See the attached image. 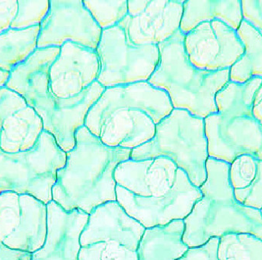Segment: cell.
I'll return each instance as SVG.
<instances>
[{
    "label": "cell",
    "mask_w": 262,
    "mask_h": 260,
    "mask_svg": "<svg viewBox=\"0 0 262 260\" xmlns=\"http://www.w3.org/2000/svg\"><path fill=\"white\" fill-rule=\"evenodd\" d=\"M114 177L118 204L146 229L183 221L203 198L186 172L165 157L123 161Z\"/></svg>",
    "instance_id": "obj_1"
},
{
    "label": "cell",
    "mask_w": 262,
    "mask_h": 260,
    "mask_svg": "<svg viewBox=\"0 0 262 260\" xmlns=\"http://www.w3.org/2000/svg\"><path fill=\"white\" fill-rule=\"evenodd\" d=\"M173 110L167 93L148 81L105 89L84 126L109 147L133 150L150 141Z\"/></svg>",
    "instance_id": "obj_2"
},
{
    "label": "cell",
    "mask_w": 262,
    "mask_h": 260,
    "mask_svg": "<svg viewBox=\"0 0 262 260\" xmlns=\"http://www.w3.org/2000/svg\"><path fill=\"white\" fill-rule=\"evenodd\" d=\"M60 49H37L11 71L6 86L24 98L41 118L43 131L67 153L75 147L77 131L84 126L89 110L105 89L96 81L78 96L55 97L49 85V71Z\"/></svg>",
    "instance_id": "obj_3"
},
{
    "label": "cell",
    "mask_w": 262,
    "mask_h": 260,
    "mask_svg": "<svg viewBox=\"0 0 262 260\" xmlns=\"http://www.w3.org/2000/svg\"><path fill=\"white\" fill-rule=\"evenodd\" d=\"M132 150L109 147L85 127L75 134V146L57 171L52 201L66 211L80 210L90 215L97 207L117 201L114 173L120 163L130 159Z\"/></svg>",
    "instance_id": "obj_4"
},
{
    "label": "cell",
    "mask_w": 262,
    "mask_h": 260,
    "mask_svg": "<svg viewBox=\"0 0 262 260\" xmlns=\"http://www.w3.org/2000/svg\"><path fill=\"white\" fill-rule=\"evenodd\" d=\"M207 178L200 187L203 198L183 220V244L201 247L211 238L228 233H251L262 240L261 210L246 207L235 200L229 180L230 164L209 158Z\"/></svg>",
    "instance_id": "obj_5"
},
{
    "label": "cell",
    "mask_w": 262,
    "mask_h": 260,
    "mask_svg": "<svg viewBox=\"0 0 262 260\" xmlns=\"http://www.w3.org/2000/svg\"><path fill=\"white\" fill-rule=\"evenodd\" d=\"M262 78L229 81L215 96L218 112L204 119L209 158L232 164L242 155L262 160V124L253 114Z\"/></svg>",
    "instance_id": "obj_6"
},
{
    "label": "cell",
    "mask_w": 262,
    "mask_h": 260,
    "mask_svg": "<svg viewBox=\"0 0 262 260\" xmlns=\"http://www.w3.org/2000/svg\"><path fill=\"white\" fill-rule=\"evenodd\" d=\"M178 30L158 45L160 60L148 82L167 93L172 107L205 118L218 112L215 96L230 81V69L209 72L192 66Z\"/></svg>",
    "instance_id": "obj_7"
},
{
    "label": "cell",
    "mask_w": 262,
    "mask_h": 260,
    "mask_svg": "<svg viewBox=\"0 0 262 260\" xmlns=\"http://www.w3.org/2000/svg\"><path fill=\"white\" fill-rule=\"evenodd\" d=\"M165 157L186 172L192 184L200 188L207 178L209 158L203 118L183 109H175L156 127L154 138L133 149L134 161Z\"/></svg>",
    "instance_id": "obj_8"
},
{
    "label": "cell",
    "mask_w": 262,
    "mask_h": 260,
    "mask_svg": "<svg viewBox=\"0 0 262 260\" xmlns=\"http://www.w3.org/2000/svg\"><path fill=\"white\" fill-rule=\"evenodd\" d=\"M66 152L45 131L30 150L6 153L0 149V193H27L47 205L52 201L57 171L66 166Z\"/></svg>",
    "instance_id": "obj_9"
},
{
    "label": "cell",
    "mask_w": 262,
    "mask_h": 260,
    "mask_svg": "<svg viewBox=\"0 0 262 260\" xmlns=\"http://www.w3.org/2000/svg\"><path fill=\"white\" fill-rule=\"evenodd\" d=\"M145 230L118 201L102 204L89 215L80 236L78 260H139Z\"/></svg>",
    "instance_id": "obj_10"
},
{
    "label": "cell",
    "mask_w": 262,
    "mask_h": 260,
    "mask_svg": "<svg viewBox=\"0 0 262 260\" xmlns=\"http://www.w3.org/2000/svg\"><path fill=\"white\" fill-rule=\"evenodd\" d=\"M98 81L104 89L148 81L160 60L158 46H137L119 26L102 30L96 49Z\"/></svg>",
    "instance_id": "obj_11"
},
{
    "label": "cell",
    "mask_w": 262,
    "mask_h": 260,
    "mask_svg": "<svg viewBox=\"0 0 262 260\" xmlns=\"http://www.w3.org/2000/svg\"><path fill=\"white\" fill-rule=\"evenodd\" d=\"M46 235V204L27 193H0V244L33 253L43 247Z\"/></svg>",
    "instance_id": "obj_12"
},
{
    "label": "cell",
    "mask_w": 262,
    "mask_h": 260,
    "mask_svg": "<svg viewBox=\"0 0 262 260\" xmlns=\"http://www.w3.org/2000/svg\"><path fill=\"white\" fill-rule=\"evenodd\" d=\"M102 29L82 0H50L49 12L40 24L37 49L61 47L67 41L96 50Z\"/></svg>",
    "instance_id": "obj_13"
},
{
    "label": "cell",
    "mask_w": 262,
    "mask_h": 260,
    "mask_svg": "<svg viewBox=\"0 0 262 260\" xmlns=\"http://www.w3.org/2000/svg\"><path fill=\"white\" fill-rule=\"evenodd\" d=\"M184 48L192 66L209 72L231 69L245 53L237 31L223 21H205L184 36Z\"/></svg>",
    "instance_id": "obj_14"
},
{
    "label": "cell",
    "mask_w": 262,
    "mask_h": 260,
    "mask_svg": "<svg viewBox=\"0 0 262 260\" xmlns=\"http://www.w3.org/2000/svg\"><path fill=\"white\" fill-rule=\"evenodd\" d=\"M183 3V0H127L128 14L118 26L133 44L158 46L180 30Z\"/></svg>",
    "instance_id": "obj_15"
},
{
    "label": "cell",
    "mask_w": 262,
    "mask_h": 260,
    "mask_svg": "<svg viewBox=\"0 0 262 260\" xmlns=\"http://www.w3.org/2000/svg\"><path fill=\"white\" fill-rule=\"evenodd\" d=\"M49 71L53 95L61 99L74 98L96 82L99 60L96 51L72 41L64 43Z\"/></svg>",
    "instance_id": "obj_16"
},
{
    "label": "cell",
    "mask_w": 262,
    "mask_h": 260,
    "mask_svg": "<svg viewBox=\"0 0 262 260\" xmlns=\"http://www.w3.org/2000/svg\"><path fill=\"white\" fill-rule=\"evenodd\" d=\"M42 132L41 118L24 98L6 85L0 87V149L6 153L30 150Z\"/></svg>",
    "instance_id": "obj_17"
},
{
    "label": "cell",
    "mask_w": 262,
    "mask_h": 260,
    "mask_svg": "<svg viewBox=\"0 0 262 260\" xmlns=\"http://www.w3.org/2000/svg\"><path fill=\"white\" fill-rule=\"evenodd\" d=\"M46 206V241L41 249L32 253L31 260H78L80 236L89 214L80 210L66 211L53 201Z\"/></svg>",
    "instance_id": "obj_18"
},
{
    "label": "cell",
    "mask_w": 262,
    "mask_h": 260,
    "mask_svg": "<svg viewBox=\"0 0 262 260\" xmlns=\"http://www.w3.org/2000/svg\"><path fill=\"white\" fill-rule=\"evenodd\" d=\"M215 20L238 30L243 21L241 0L184 1L180 30L186 35L201 23Z\"/></svg>",
    "instance_id": "obj_19"
},
{
    "label": "cell",
    "mask_w": 262,
    "mask_h": 260,
    "mask_svg": "<svg viewBox=\"0 0 262 260\" xmlns=\"http://www.w3.org/2000/svg\"><path fill=\"white\" fill-rule=\"evenodd\" d=\"M184 221H174L164 227L146 229L138 248L139 260H177L189 247L182 241Z\"/></svg>",
    "instance_id": "obj_20"
},
{
    "label": "cell",
    "mask_w": 262,
    "mask_h": 260,
    "mask_svg": "<svg viewBox=\"0 0 262 260\" xmlns=\"http://www.w3.org/2000/svg\"><path fill=\"white\" fill-rule=\"evenodd\" d=\"M229 180L238 203L261 210L262 160L251 155L238 157L230 164Z\"/></svg>",
    "instance_id": "obj_21"
},
{
    "label": "cell",
    "mask_w": 262,
    "mask_h": 260,
    "mask_svg": "<svg viewBox=\"0 0 262 260\" xmlns=\"http://www.w3.org/2000/svg\"><path fill=\"white\" fill-rule=\"evenodd\" d=\"M245 46V53L231 68L230 81L245 83L253 78H262V36L243 20L237 30Z\"/></svg>",
    "instance_id": "obj_22"
},
{
    "label": "cell",
    "mask_w": 262,
    "mask_h": 260,
    "mask_svg": "<svg viewBox=\"0 0 262 260\" xmlns=\"http://www.w3.org/2000/svg\"><path fill=\"white\" fill-rule=\"evenodd\" d=\"M40 26L0 34V69L10 72L37 49Z\"/></svg>",
    "instance_id": "obj_23"
},
{
    "label": "cell",
    "mask_w": 262,
    "mask_h": 260,
    "mask_svg": "<svg viewBox=\"0 0 262 260\" xmlns=\"http://www.w3.org/2000/svg\"><path fill=\"white\" fill-rule=\"evenodd\" d=\"M219 260H262V240L251 233H228L220 237Z\"/></svg>",
    "instance_id": "obj_24"
},
{
    "label": "cell",
    "mask_w": 262,
    "mask_h": 260,
    "mask_svg": "<svg viewBox=\"0 0 262 260\" xmlns=\"http://www.w3.org/2000/svg\"><path fill=\"white\" fill-rule=\"evenodd\" d=\"M97 24L102 30L118 26L128 14L127 0L98 1L83 0Z\"/></svg>",
    "instance_id": "obj_25"
},
{
    "label": "cell",
    "mask_w": 262,
    "mask_h": 260,
    "mask_svg": "<svg viewBox=\"0 0 262 260\" xmlns=\"http://www.w3.org/2000/svg\"><path fill=\"white\" fill-rule=\"evenodd\" d=\"M18 12L11 26L12 30H24L40 26L50 6V0H18Z\"/></svg>",
    "instance_id": "obj_26"
},
{
    "label": "cell",
    "mask_w": 262,
    "mask_h": 260,
    "mask_svg": "<svg viewBox=\"0 0 262 260\" xmlns=\"http://www.w3.org/2000/svg\"><path fill=\"white\" fill-rule=\"evenodd\" d=\"M220 238L212 237L201 247L189 248L177 260H219L218 247Z\"/></svg>",
    "instance_id": "obj_27"
},
{
    "label": "cell",
    "mask_w": 262,
    "mask_h": 260,
    "mask_svg": "<svg viewBox=\"0 0 262 260\" xmlns=\"http://www.w3.org/2000/svg\"><path fill=\"white\" fill-rule=\"evenodd\" d=\"M243 20L256 29L262 36V0H241Z\"/></svg>",
    "instance_id": "obj_28"
},
{
    "label": "cell",
    "mask_w": 262,
    "mask_h": 260,
    "mask_svg": "<svg viewBox=\"0 0 262 260\" xmlns=\"http://www.w3.org/2000/svg\"><path fill=\"white\" fill-rule=\"evenodd\" d=\"M18 8V0H0V34L11 30Z\"/></svg>",
    "instance_id": "obj_29"
},
{
    "label": "cell",
    "mask_w": 262,
    "mask_h": 260,
    "mask_svg": "<svg viewBox=\"0 0 262 260\" xmlns=\"http://www.w3.org/2000/svg\"><path fill=\"white\" fill-rule=\"evenodd\" d=\"M32 253L11 250L0 244V260H31Z\"/></svg>",
    "instance_id": "obj_30"
},
{
    "label": "cell",
    "mask_w": 262,
    "mask_h": 260,
    "mask_svg": "<svg viewBox=\"0 0 262 260\" xmlns=\"http://www.w3.org/2000/svg\"><path fill=\"white\" fill-rule=\"evenodd\" d=\"M253 114L256 119L262 124V83L254 98Z\"/></svg>",
    "instance_id": "obj_31"
},
{
    "label": "cell",
    "mask_w": 262,
    "mask_h": 260,
    "mask_svg": "<svg viewBox=\"0 0 262 260\" xmlns=\"http://www.w3.org/2000/svg\"><path fill=\"white\" fill-rule=\"evenodd\" d=\"M9 75H10V72H6V71L0 69V87L6 85V83L7 82L8 79H9Z\"/></svg>",
    "instance_id": "obj_32"
},
{
    "label": "cell",
    "mask_w": 262,
    "mask_h": 260,
    "mask_svg": "<svg viewBox=\"0 0 262 260\" xmlns=\"http://www.w3.org/2000/svg\"><path fill=\"white\" fill-rule=\"evenodd\" d=\"M261 215H262V208H261Z\"/></svg>",
    "instance_id": "obj_33"
}]
</instances>
